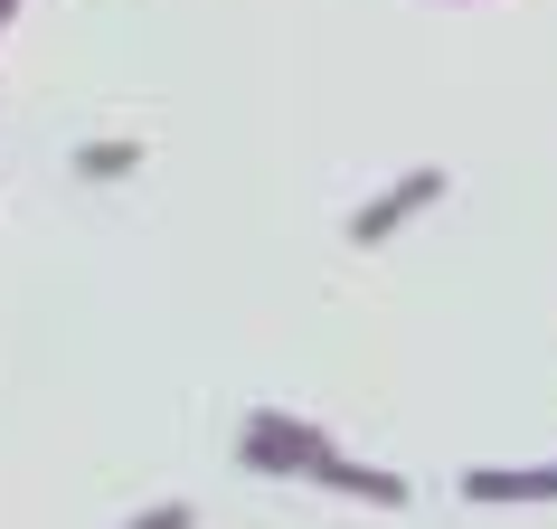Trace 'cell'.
<instances>
[{
	"mask_svg": "<svg viewBox=\"0 0 557 529\" xmlns=\"http://www.w3.org/2000/svg\"><path fill=\"white\" fill-rule=\"evenodd\" d=\"M435 189H444L435 171H416V180H397V189H387L379 208H359V236H387V227H407V218H416V208H425V199H435Z\"/></svg>",
	"mask_w": 557,
	"mask_h": 529,
	"instance_id": "6da1fadb",
	"label": "cell"
},
{
	"mask_svg": "<svg viewBox=\"0 0 557 529\" xmlns=\"http://www.w3.org/2000/svg\"><path fill=\"white\" fill-rule=\"evenodd\" d=\"M548 472H472V501H548Z\"/></svg>",
	"mask_w": 557,
	"mask_h": 529,
	"instance_id": "7a4b0ae2",
	"label": "cell"
}]
</instances>
